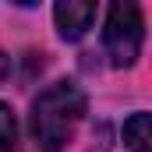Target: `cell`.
<instances>
[{
    "instance_id": "cell-1",
    "label": "cell",
    "mask_w": 152,
    "mask_h": 152,
    "mask_svg": "<svg viewBox=\"0 0 152 152\" xmlns=\"http://www.w3.org/2000/svg\"><path fill=\"white\" fill-rule=\"evenodd\" d=\"M81 117H85V92L75 81H53L50 88H42L36 96L28 127L39 149L60 152L75 138V127L81 124Z\"/></svg>"
},
{
    "instance_id": "cell-2",
    "label": "cell",
    "mask_w": 152,
    "mask_h": 152,
    "mask_svg": "<svg viewBox=\"0 0 152 152\" xmlns=\"http://www.w3.org/2000/svg\"><path fill=\"white\" fill-rule=\"evenodd\" d=\"M142 42H145V21H142L138 4H131V0L110 4L106 28H103V46H106L110 64L113 67H131L142 53Z\"/></svg>"
},
{
    "instance_id": "cell-3",
    "label": "cell",
    "mask_w": 152,
    "mask_h": 152,
    "mask_svg": "<svg viewBox=\"0 0 152 152\" xmlns=\"http://www.w3.org/2000/svg\"><path fill=\"white\" fill-rule=\"evenodd\" d=\"M53 21H57L60 39L78 42V39L92 28V21H96V4L92 0H60L53 7Z\"/></svg>"
},
{
    "instance_id": "cell-4",
    "label": "cell",
    "mask_w": 152,
    "mask_h": 152,
    "mask_svg": "<svg viewBox=\"0 0 152 152\" xmlns=\"http://www.w3.org/2000/svg\"><path fill=\"white\" fill-rule=\"evenodd\" d=\"M124 145H127V152H152V120H149L145 110L127 117V124H124Z\"/></svg>"
},
{
    "instance_id": "cell-5",
    "label": "cell",
    "mask_w": 152,
    "mask_h": 152,
    "mask_svg": "<svg viewBox=\"0 0 152 152\" xmlns=\"http://www.w3.org/2000/svg\"><path fill=\"white\" fill-rule=\"evenodd\" d=\"M14 142H18V120L7 103H0V152H14Z\"/></svg>"
},
{
    "instance_id": "cell-6",
    "label": "cell",
    "mask_w": 152,
    "mask_h": 152,
    "mask_svg": "<svg viewBox=\"0 0 152 152\" xmlns=\"http://www.w3.org/2000/svg\"><path fill=\"white\" fill-rule=\"evenodd\" d=\"M11 75V60H7V57H4V53H0V81H4V78Z\"/></svg>"
}]
</instances>
